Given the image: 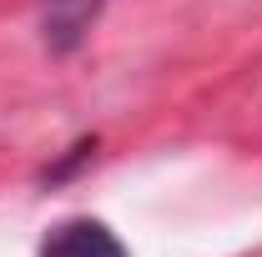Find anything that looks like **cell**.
Returning <instances> with one entry per match:
<instances>
[{
	"label": "cell",
	"mask_w": 262,
	"mask_h": 257,
	"mask_svg": "<svg viewBox=\"0 0 262 257\" xmlns=\"http://www.w3.org/2000/svg\"><path fill=\"white\" fill-rule=\"evenodd\" d=\"M35 257H131V252L101 217H66L40 237Z\"/></svg>",
	"instance_id": "1"
},
{
	"label": "cell",
	"mask_w": 262,
	"mask_h": 257,
	"mask_svg": "<svg viewBox=\"0 0 262 257\" xmlns=\"http://www.w3.org/2000/svg\"><path fill=\"white\" fill-rule=\"evenodd\" d=\"M101 10H106V0H40V35H46V46L51 51H76L91 26L101 20Z\"/></svg>",
	"instance_id": "2"
}]
</instances>
